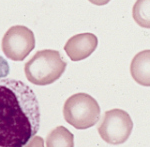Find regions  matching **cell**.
<instances>
[{"label":"cell","mask_w":150,"mask_h":147,"mask_svg":"<svg viewBox=\"0 0 150 147\" xmlns=\"http://www.w3.org/2000/svg\"><path fill=\"white\" fill-rule=\"evenodd\" d=\"M40 107L34 91L22 81L0 78V147H22L37 134Z\"/></svg>","instance_id":"obj_1"},{"label":"cell","mask_w":150,"mask_h":147,"mask_svg":"<svg viewBox=\"0 0 150 147\" xmlns=\"http://www.w3.org/2000/svg\"><path fill=\"white\" fill-rule=\"evenodd\" d=\"M10 71V67H9L8 62L3 56L0 55V78H4L7 77Z\"/></svg>","instance_id":"obj_10"},{"label":"cell","mask_w":150,"mask_h":147,"mask_svg":"<svg viewBox=\"0 0 150 147\" xmlns=\"http://www.w3.org/2000/svg\"><path fill=\"white\" fill-rule=\"evenodd\" d=\"M100 106L92 96L76 93L65 101L63 116L65 121L76 129H87L94 126L100 118Z\"/></svg>","instance_id":"obj_3"},{"label":"cell","mask_w":150,"mask_h":147,"mask_svg":"<svg viewBox=\"0 0 150 147\" xmlns=\"http://www.w3.org/2000/svg\"><path fill=\"white\" fill-rule=\"evenodd\" d=\"M45 145L47 147H73L74 136L64 126H58L48 134Z\"/></svg>","instance_id":"obj_8"},{"label":"cell","mask_w":150,"mask_h":147,"mask_svg":"<svg viewBox=\"0 0 150 147\" xmlns=\"http://www.w3.org/2000/svg\"><path fill=\"white\" fill-rule=\"evenodd\" d=\"M134 21L143 28H150V0H137L132 8Z\"/></svg>","instance_id":"obj_9"},{"label":"cell","mask_w":150,"mask_h":147,"mask_svg":"<svg viewBox=\"0 0 150 147\" xmlns=\"http://www.w3.org/2000/svg\"><path fill=\"white\" fill-rule=\"evenodd\" d=\"M133 129V122L129 114L122 109L106 111L98 125V133L106 143L119 145L129 138Z\"/></svg>","instance_id":"obj_4"},{"label":"cell","mask_w":150,"mask_h":147,"mask_svg":"<svg viewBox=\"0 0 150 147\" xmlns=\"http://www.w3.org/2000/svg\"><path fill=\"white\" fill-rule=\"evenodd\" d=\"M67 63L57 50L37 51L24 66L26 78L38 86H45L58 80L66 69Z\"/></svg>","instance_id":"obj_2"},{"label":"cell","mask_w":150,"mask_h":147,"mask_svg":"<svg viewBox=\"0 0 150 147\" xmlns=\"http://www.w3.org/2000/svg\"><path fill=\"white\" fill-rule=\"evenodd\" d=\"M130 73L135 82L150 87V50H143L133 57Z\"/></svg>","instance_id":"obj_7"},{"label":"cell","mask_w":150,"mask_h":147,"mask_svg":"<svg viewBox=\"0 0 150 147\" xmlns=\"http://www.w3.org/2000/svg\"><path fill=\"white\" fill-rule=\"evenodd\" d=\"M1 47L7 58L22 61L35 48L34 33L26 26H12L2 38Z\"/></svg>","instance_id":"obj_5"},{"label":"cell","mask_w":150,"mask_h":147,"mask_svg":"<svg viewBox=\"0 0 150 147\" xmlns=\"http://www.w3.org/2000/svg\"><path fill=\"white\" fill-rule=\"evenodd\" d=\"M89 2H91L94 5L97 6H102V5H106L107 3H109L110 0H88Z\"/></svg>","instance_id":"obj_11"},{"label":"cell","mask_w":150,"mask_h":147,"mask_svg":"<svg viewBox=\"0 0 150 147\" xmlns=\"http://www.w3.org/2000/svg\"><path fill=\"white\" fill-rule=\"evenodd\" d=\"M98 45L93 33H81L72 36L64 46V50L72 61H80L90 56Z\"/></svg>","instance_id":"obj_6"}]
</instances>
